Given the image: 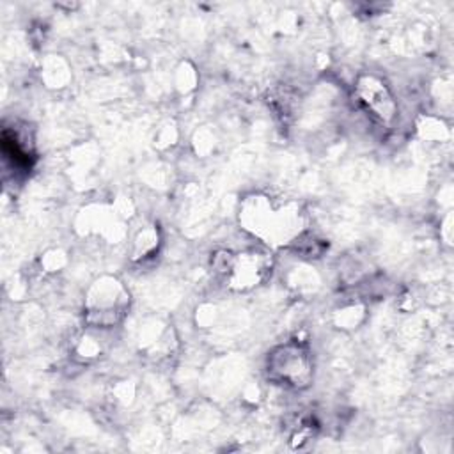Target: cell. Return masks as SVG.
<instances>
[{
  "label": "cell",
  "instance_id": "obj_1",
  "mask_svg": "<svg viewBox=\"0 0 454 454\" xmlns=\"http://www.w3.org/2000/svg\"><path fill=\"white\" fill-rule=\"evenodd\" d=\"M268 372L271 380L289 385V387H305L312 376V365L309 351L296 342L277 348L268 358Z\"/></svg>",
  "mask_w": 454,
  "mask_h": 454
},
{
  "label": "cell",
  "instance_id": "obj_2",
  "mask_svg": "<svg viewBox=\"0 0 454 454\" xmlns=\"http://www.w3.org/2000/svg\"><path fill=\"white\" fill-rule=\"evenodd\" d=\"M358 101L365 106L371 115L381 122H390L397 114V105L387 89V85L376 76H364L356 85Z\"/></svg>",
  "mask_w": 454,
  "mask_h": 454
}]
</instances>
